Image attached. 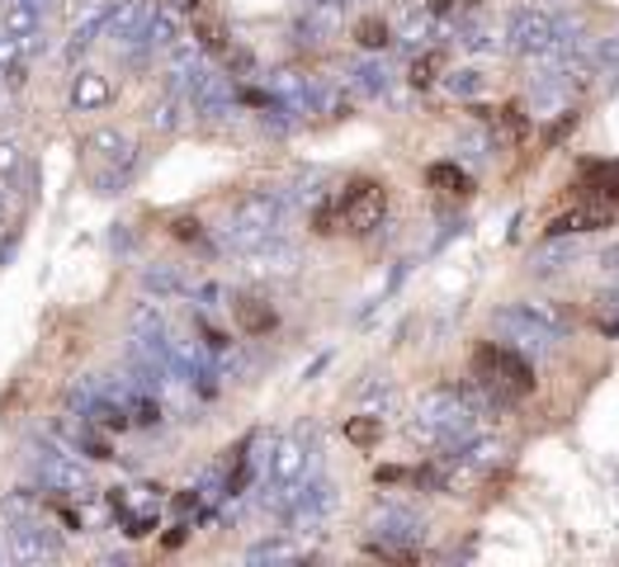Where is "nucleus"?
<instances>
[{
	"label": "nucleus",
	"instance_id": "nucleus-25",
	"mask_svg": "<svg viewBox=\"0 0 619 567\" xmlns=\"http://www.w3.org/2000/svg\"><path fill=\"white\" fill-rule=\"evenodd\" d=\"M24 171V152L14 147V142H0V181H10V175Z\"/></svg>",
	"mask_w": 619,
	"mask_h": 567
},
{
	"label": "nucleus",
	"instance_id": "nucleus-27",
	"mask_svg": "<svg viewBox=\"0 0 619 567\" xmlns=\"http://www.w3.org/2000/svg\"><path fill=\"white\" fill-rule=\"evenodd\" d=\"M143 284L152 293H175V289H180V275H175V270H147Z\"/></svg>",
	"mask_w": 619,
	"mask_h": 567
},
{
	"label": "nucleus",
	"instance_id": "nucleus-18",
	"mask_svg": "<svg viewBox=\"0 0 619 567\" xmlns=\"http://www.w3.org/2000/svg\"><path fill=\"white\" fill-rule=\"evenodd\" d=\"M72 100H76V110H100V104H110V81L95 76V71H81Z\"/></svg>",
	"mask_w": 619,
	"mask_h": 567
},
{
	"label": "nucleus",
	"instance_id": "nucleus-28",
	"mask_svg": "<svg viewBox=\"0 0 619 567\" xmlns=\"http://www.w3.org/2000/svg\"><path fill=\"white\" fill-rule=\"evenodd\" d=\"M426 33H431V14H412V24L402 29V43L406 48H421V43H426Z\"/></svg>",
	"mask_w": 619,
	"mask_h": 567
},
{
	"label": "nucleus",
	"instance_id": "nucleus-2",
	"mask_svg": "<svg viewBox=\"0 0 619 567\" xmlns=\"http://www.w3.org/2000/svg\"><path fill=\"white\" fill-rule=\"evenodd\" d=\"M506 39L516 52H525V58H558V52H572V29L563 20H554L548 10H535V6L510 14Z\"/></svg>",
	"mask_w": 619,
	"mask_h": 567
},
{
	"label": "nucleus",
	"instance_id": "nucleus-1",
	"mask_svg": "<svg viewBox=\"0 0 619 567\" xmlns=\"http://www.w3.org/2000/svg\"><path fill=\"white\" fill-rule=\"evenodd\" d=\"M279 223H285V199L279 194H241L237 208L227 213V227H223V241L233 246V251H251V246L270 241L279 233Z\"/></svg>",
	"mask_w": 619,
	"mask_h": 567
},
{
	"label": "nucleus",
	"instance_id": "nucleus-37",
	"mask_svg": "<svg viewBox=\"0 0 619 567\" xmlns=\"http://www.w3.org/2000/svg\"><path fill=\"white\" fill-rule=\"evenodd\" d=\"M454 10V0H431V14H450Z\"/></svg>",
	"mask_w": 619,
	"mask_h": 567
},
{
	"label": "nucleus",
	"instance_id": "nucleus-23",
	"mask_svg": "<svg viewBox=\"0 0 619 567\" xmlns=\"http://www.w3.org/2000/svg\"><path fill=\"white\" fill-rule=\"evenodd\" d=\"M345 435H350V440H355V445H374V440L383 435V425H379L374 416H355V421H350V425H345Z\"/></svg>",
	"mask_w": 619,
	"mask_h": 567
},
{
	"label": "nucleus",
	"instance_id": "nucleus-20",
	"mask_svg": "<svg viewBox=\"0 0 619 567\" xmlns=\"http://www.w3.org/2000/svg\"><path fill=\"white\" fill-rule=\"evenodd\" d=\"M293 558H298V548L293 544H279V539L256 544L251 554H246V563H293Z\"/></svg>",
	"mask_w": 619,
	"mask_h": 567
},
{
	"label": "nucleus",
	"instance_id": "nucleus-34",
	"mask_svg": "<svg viewBox=\"0 0 619 567\" xmlns=\"http://www.w3.org/2000/svg\"><path fill=\"white\" fill-rule=\"evenodd\" d=\"M175 237H180V241H199V223L180 218V223H175Z\"/></svg>",
	"mask_w": 619,
	"mask_h": 567
},
{
	"label": "nucleus",
	"instance_id": "nucleus-16",
	"mask_svg": "<svg viewBox=\"0 0 619 567\" xmlns=\"http://www.w3.org/2000/svg\"><path fill=\"white\" fill-rule=\"evenodd\" d=\"M233 308H237V322H241V331H246V336H260V331H270V327H275L270 303H260V298H251V293L237 298Z\"/></svg>",
	"mask_w": 619,
	"mask_h": 567
},
{
	"label": "nucleus",
	"instance_id": "nucleus-9",
	"mask_svg": "<svg viewBox=\"0 0 619 567\" xmlns=\"http://www.w3.org/2000/svg\"><path fill=\"white\" fill-rule=\"evenodd\" d=\"M39 477H43L52 492H66V496L91 492V477H85V468L66 450H43L39 454Z\"/></svg>",
	"mask_w": 619,
	"mask_h": 567
},
{
	"label": "nucleus",
	"instance_id": "nucleus-19",
	"mask_svg": "<svg viewBox=\"0 0 619 567\" xmlns=\"http://www.w3.org/2000/svg\"><path fill=\"white\" fill-rule=\"evenodd\" d=\"M355 91H364V95L388 91V66H383V62H364V66L355 71Z\"/></svg>",
	"mask_w": 619,
	"mask_h": 567
},
{
	"label": "nucleus",
	"instance_id": "nucleus-21",
	"mask_svg": "<svg viewBox=\"0 0 619 567\" xmlns=\"http://www.w3.org/2000/svg\"><path fill=\"white\" fill-rule=\"evenodd\" d=\"M587 181L596 185V194L619 199V162H610V166H587Z\"/></svg>",
	"mask_w": 619,
	"mask_h": 567
},
{
	"label": "nucleus",
	"instance_id": "nucleus-26",
	"mask_svg": "<svg viewBox=\"0 0 619 567\" xmlns=\"http://www.w3.org/2000/svg\"><path fill=\"white\" fill-rule=\"evenodd\" d=\"M445 85L454 95H483V76H477V71H454Z\"/></svg>",
	"mask_w": 619,
	"mask_h": 567
},
{
	"label": "nucleus",
	"instance_id": "nucleus-8",
	"mask_svg": "<svg viewBox=\"0 0 619 567\" xmlns=\"http://www.w3.org/2000/svg\"><path fill=\"white\" fill-rule=\"evenodd\" d=\"M147 20H152V0H118V6L104 10L100 33L114 43H143Z\"/></svg>",
	"mask_w": 619,
	"mask_h": 567
},
{
	"label": "nucleus",
	"instance_id": "nucleus-10",
	"mask_svg": "<svg viewBox=\"0 0 619 567\" xmlns=\"http://www.w3.org/2000/svg\"><path fill=\"white\" fill-rule=\"evenodd\" d=\"M0 20H6L10 43L20 52L39 48V6L33 0H0Z\"/></svg>",
	"mask_w": 619,
	"mask_h": 567
},
{
	"label": "nucleus",
	"instance_id": "nucleus-4",
	"mask_svg": "<svg viewBox=\"0 0 619 567\" xmlns=\"http://www.w3.org/2000/svg\"><path fill=\"white\" fill-rule=\"evenodd\" d=\"M473 379L492 388L497 398H525L535 388V374H529V360L510 346H477L473 350Z\"/></svg>",
	"mask_w": 619,
	"mask_h": 567
},
{
	"label": "nucleus",
	"instance_id": "nucleus-33",
	"mask_svg": "<svg viewBox=\"0 0 619 567\" xmlns=\"http://www.w3.org/2000/svg\"><path fill=\"white\" fill-rule=\"evenodd\" d=\"M10 223H14V199H10V189L0 185V233H10Z\"/></svg>",
	"mask_w": 619,
	"mask_h": 567
},
{
	"label": "nucleus",
	"instance_id": "nucleus-5",
	"mask_svg": "<svg viewBox=\"0 0 619 567\" xmlns=\"http://www.w3.org/2000/svg\"><path fill=\"white\" fill-rule=\"evenodd\" d=\"M473 406L458 393H426L416 412V435L435 440V445H458L464 435H473Z\"/></svg>",
	"mask_w": 619,
	"mask_h": 567
},
{
	"label": "nucleus",
	"instance_id": "nucleus-3",
	"mask_svg": "<svg viewBox=\"0 0 619 567\" xmlns=\"http://www.w3.org/2000/svg\"><path fill=\"white\" fill-rule=\"evenodd\" d=\"M492 327H497V336L520 350V354H539V350H554L563 336H568V327H563V317H548L544 308H502L497 317H492Z\"/></svg>",
	"mask_w": 619,
	"mask_h": 567
},
{
	"label": "nucleus",
	"instance_id": "nucleus-22",
	"mask_svg": "<svg viewBox=\"0 0 619 567\" xmlns=\"http://www.w3.org/2000/svg\"><path fill=\"white\" fill-rule=\"evenodd\" d=\"M431 185L435 189H450V194H464L468 189V175L445 162V166H431Z\"/></svg>",
	"mask_w": 619,
	"mask_h": 567
},
{
	"label": "nucleus",
	"instance_id": "nucleus-15",
	"mask_svg": "<svg viewBox=\"0 0 619 567\" xmlns=\"http://www.w3.org/2000/svg\"><path fill=\"white\" fill-rule=\"evenodd\" d=\"M568 260H581V241H568V237H548L535 256L539 270H568Z\"/></svg>",
	"mask_w": 619,
	"mask_h": 567
},
{
	"label": "nucleus",
	"instance_id": "nucleus-7",
	"mask_svg": "<svg viewBox=\"0 0 619 567\" xmlns=\"http://www.w3.org/2000/svg\"><path fill=\"white\" fill-rule=\"evenodd\" d=\"M383 208H388L383 185H374V181H355V185H345V194L331 204L336 223L350 227V233H369V227H379V223H383Z\"/></svg>",
	"mask_w": 619,
	"mask_h": 567
},
{
	"label": "nucleus",
	"instance_id": "nucleus-30",
	"mask_svg": "<svg viewBox=\"0 0 619 567\" xmlns=\"http://www.w3.org/2000/svg\"><path fill=\"white\" fill-rule=\"evenodd\" d=\"M6 71H20V48H14L10 33L0 29V76H6Z\"/></svg>",
	"mask_w": 619,
	"mask_h": 567
},
{
	"label": "nucleus",
	"instance_id": "nucleus-11",
	"mask_svg": "<svg viewBox=\"0 0 619 567\" xmlns=\"http://www.w3.org/2000/svg\"><path fill=\"white\" fill-rule=\"evenodd\" d=\"M308 473V445L298 435L279 440L275 454H270V483H298Z\"/></svg>",
	"mask_w": 619,
	"mask_h": 567
},
{
	"label": "nucleus",
	"instance_id": "nucleus-13",
	"mask_svg": "<svg viewBox=\"0 0 619 567\" xmlns=\"http://www.w3.org/2000/svg\"><path fill=\"white\" fill-rule=\"evenodd\" d=\"M596 227H610V208H572L563 218L548 223V237H577V233H596Z\"/></svg>",
	"mask_w": 619,
	"mask_h": 567
},
{
	"label": "nucleus",
	"instance_id": "nucleus-12",
	"mask_svg": "<svg viewBox=\"0 0 619 567\" xmlns=\"http://www.w3.org/2000/svg\"><path fill=\"white\" fill-rule=\"evenodd\" d=\"M85 152H95L100 162H114L118 171L133 166V142L123 137V133H114V128H100V133L85 137Z\"/></svg>",
	"mask_w": 619,
	"mask_h": 567
},
{
	"label": "nucleus",
	"instance_id": "nucleus-31",
	"mask_svg": "<svg viewBox=\"0 0 619 567\" xmlns=\"http://www.w3.org/2000/svg\"><path fill=\"white\" fill-rule=\"evenodd\" d=\"M355 33H360V43H364V48H383V43H388V29H383L379 20H364Z\"/></svg>",
	"mask_w": 619,
	"mask_h": 567
},
{
	"label": "nucleus",
	"instance_id": "nucleus-29",
	"mask_svg": "<svg viewBox=\"0 0 619 567\" xmlns=\"http://www.w3.org/2000/svg\"><path fill=\"white\" fill-rule=\"evenodd\" d=\"M435 71H440V52H426V58H416V66H412V85H431V81H435Z\"/></svg>",
	"mask_w": 619,
	"mask_h": 567
},
{
	"label": "nucleus",
	"instance_id": "nucleus-24",
	"mask_svg": "<svg viewBox=\"0 0 619 567\" xmlns=\"http://www.w3.org/2000/svg\"><path fill=\"white\" fill-rule=\"evenodd\" d=\"M133 331L137 336H162V312H156V303H143L133 312Z\"/></svg>",
	"mask_w": 619,
	"mask_h": 567
},
{
	"label": "nucleus",
	"instance_id": "nucleus-35",
	"mask_svg": "<svg viewBox=\"0 0 619 567\" xmlns=\"http://www.w3.org/2000/svg\"><path fill=\"white\" fill-rule=\"evenodd\" d=\"M600 265H606L610 275H619V241L610 246V251H600Z\"/></svg>",
	"mask_w": 619,
	"mask_h": 567
},
{
	"label": "nucleus",
	"instance_id": "nucleus-6",
	"mask_svg": "<svg viewBox=\"0 0 619 567\" xmlns=\"http://www.w3.org/2000/svg\"><path fill=\"white\" fill-rule=\"evenodd\" d=\"M0 539H6V554L14 563H48L62 554V539L52 535L43 520H29V516H10V525L0 529Z\"/></svg>",
	"mask_w": 619,
	"mask_h": 567
},
{
	"label": "nucleus",
	"instance_id": "nucleus-17",
	"mask_svg": "<svg viewBox=\"0 0 619 567\" xmlns=\"http://www.w3.org/2000/svg\"><path fill=\"white\" fill-rule=\"evenodd\" d=\"M175 39H180V14H175L171 6H166V10H152L143 43H152V48H171Z\"/></svg>",
	"mask_w": 619,
	"mask_h": 567
},
{
	"label": "nucleus",
	"instance_id": "nucleus-14",
	"mask_svg": "<svg viewBox=\"0 0 619 567\" xmlns=\"http://www.w3.org/2000/svg\"><path fill=\"white\" fill-rule=\"evenodd\" d=\"M374 529H379L383 539L412 544V539H421V516H416V511H402V506H388V511H379Z\"/></svg>",
	"mask_w": 619,
	"mask_h": 567
},
{
	"label": "nucleus",
	"instance_id": "nucleus-36",
	"mask_svg": "<svg viewBox=\"0 0 619 567\" xmlns=\"http://www.w3.org/2000/svg\"><path fill=\"white\" fill-rule=\"evenodd\" d=\"M402 477H406L402 468H379V483H402Z\"/></svg>",
	"mask_w": 619,
	"mask_h": 567
},
{
	"label": "nucleus",
	"instance_id": "nucleus-32",
	"mask_svg": "<svg viewBox=\"0 0 619 567\" xmlns=\"http://www.w3.org/2000/svg\"><path fill=\"white\" fill-rule=\"evenodd\" d=\"M502 128H506L510 137H525V133H529V123H525V114L516 110V104H510V110H502Z\"/></svg>",
	"mask_w": 619,
	"mask_h": 567
}]
</instances>
